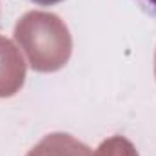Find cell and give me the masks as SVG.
Returning <instances> with one entry per match:
<instances>
[{
  "mask_svg": "<svg viewBox=\"0 0 156 156\" xmlns=\"http://www.w3.org/2000/svg\"><path fill=\"white\" fill-rule=\"evenodd\" d=\"M136 5L151 18H156V0H134Z\"/></svg>",
  "mask_w": 156,
  "mask_h": 156,
  "instance_id": "cell-1",
  "label": "cell"
},
{
  "mask_svg": "<svg viewBox=\"0 0 156 156\" xmlns=\"http://www.w3.org/2000/svg\"><path fill=\"white\" fill-rule=\"evenodd\" d=\"M29 2H33L37 5H42V7H49V5H56V4H60L64 0H29Z\"/></svg>",
  "mask_w": 156,
  "mask_h": 156,
  "instance_id": "cell-2",
  "label": "cell"
}]
</instances>
